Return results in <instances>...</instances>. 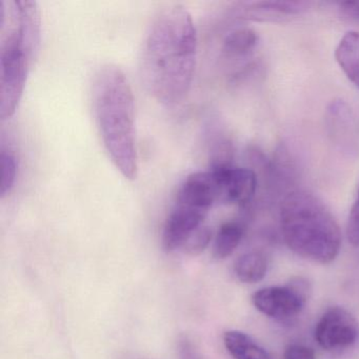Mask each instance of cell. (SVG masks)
Listing matches in <instances>:
<instances>
[{
  "label": "cell",
  "mask_w": 359,
  "mask_h": 359,
  "mask_svg": "<svg viewBox=\"0 0 359 359\" xmlns=\"http://www.w3.org/2000/svg\"><path fill=\"white\" fill-rule=\"evenodd\" d=\"M342 14L351 20H359V1H348L340 5Z\"/></svg>",
  "instance_id": "21"
},
{
  "label": "cell",
  "mask_w": 359,
  "mask_h": 359,
  "mask_svg": "<svg viewBox=\"0 0 359 359\" xmlns=\"http://www.w3.org/2000/svg\"><path fill=\"white\" fill-rule=\"evenodd\" d=\"M210 171L217 178L220 203L245 207L253 199L257 188V178L252 170L231 165Z\"/></svg>",
  "instance_id": "8"
},
{
  "label": "cell",
  "mask_w": 359,
  "mask_h": 359,
  "mask_svg": "<svg viewBox=\"0 0 359 359\" xmlns=\"http://www.w3.org/2000/svg\"><path fill=\"white\" fill-rule=\"evenodd\" d=\"M1 168H3V180H1V198H5L11 193L15 186L18 177V161L13 151L10 149L1 148Z\"/></svg>",
  "instance_id": "16"
},
{
  "label": "cell",
  "mask_w": 359,
  "mask_h": 359,
  "mask_svg": "<svg viewBox=\"0 0 359 359\" xmlns=\"http://www.w3.org/2000/svg\"><path fill=\"white\" fill-rule=\"evenodd\" d=\"M314 337L320 348L330 352L352 348L359 340L358 320L346 309L332 306L317 321Z\"/></svg>",
  "instance_id": "5"
},
{
  "label": "cell",
  "mask_w": 359,
  "mask_h": 359,
  "mask_svg": "<svg viewBox=\"0 0 359 359\" xmlns=\"http://www.w3.org/2000/svg\"><path fill=\"white\" fill-rule=\"evenodd\" d=\"M335 57L351 83L359 89V32L346 33L336 48Z\"/></svg>",
  "instance_id": "11"
},
{
  "label": "cell",
  "mask_w": 359,
  "mask_h": 359,
  "mask_svg": "<svg viewBox=\"0 0 359 359\" xmlns=\"http://www.w3.org/2000/svg\"><path fill=\"white\" fill-rule=\"evenodd\" d=\"M178 356L180 359H203L196 344L188 336H182L178 340Z\"/></svg>",
  "instance_id": "19"
},
{
  "label": "cell",
  "mask_w": 359,
  "mask_h": 359,
  "mask_svg": "<svg viewBox=\"0 0 359 359\" xmlns=\"http://www.w3.org/2000/svg\"><path fill=\"white\" fill-rule=\"evenodd\" d=\"M198 34L190 12L170 5L153 18L140 53L147 91L163 106L180 104L190 92L196 68Z\"/></svg>",
  "instance_id": "1"
},
{
  "label": "cell",
  "mask_w": 359,
  "mask_h": 359,
  "mask_svg": "<svg viewBox=\"0 0 359 359\" xmlns=\"http://www.w3.org/2000/svg\"><path fill=\"white\" fill-rule=\"evenodd\" d=\"M243 234L245 228L241 222L231 220L222 224L214 241V257L217 259H226L232 255L241 243Z\"/></svg>",
  "instance_id": "14"
},
{
  "label": "cell",
  "mask_w": 359,
  "mask_h": 359,
  "mask_svg": "<svg viewBox=\"0 0 359 359\" xmlns=\"http://www.w3.org/2000/svg\"><path fill=\"white\" fill-rule=\"evenodd\" d=\"M280 224L285 243L298 256L327 264L339 254V226L327 205L313 193H289L281 205Z\"/></svg>",
  "instance_id": "4"
},
{
  "label": "cell",
  "mask_w": 359,
  "mask_h": 359,
  "mask_svg": "<svg viewBox=\"0 0 359 359\" xmlns=\"http://www.w3.org/2000/svg\"><path fill=\"white\" fill-rule=\"evenodd\" d=\"M268 268V258L262 252H247L235 262L234 274L241 283H256L264 278Z\"/></svg>",
  "instance_id": "13"
},
{
  "label": "cell",
  "mask_w": 359,
  "mask_h": 359,
  "mask_svg": "<svg viewBox=\"0 0 359 359\" xmlns=\"http://www.w3.org/2000/svg\"><path fill=\"white\" fill-rule=\"evenodd\" d=\"M258 43V35L250 28L235 29L224 37L222 51L226 57L235 58L245 55Z\"/></svg>",
  "instance_id": "15"
},
{
  "label": "cell",
  "mask_w": 359,
  "mask_h": 359,
  "mask_svg": "<svg viewBox=\"0 0 359 359\" xmlns=\"http://www.w3.org/2000/svg\"><path fill=\"white\" fill-rule=\"evenodd\" d=\"M212 241V230L208 226H201L197 229L190 238L184 243V251L191 256L198 255L203 253Z\"/></svg>",
  "instance_id": "17"
},
{
  "label": "cell",
  "mask_w": 359,
  "mask_h": 359,
  "mask_svg": "<svg viewBox=\"0 0 359 359\" xmlns=\"http://www.w3.org/2000/svg\"><path fill=\"white\" fill-rule=\"evenodd\" d=\"M252 302L266 316L285 320L299 314L306 302L287 285L258 290L252 296Z\"/></svg>",
  "instance_id": "7"
},
{
  "label": "cell",
  "mask_w": 359,
  "mask_h": 359,
  "mask_svg": "<svg viewBox=\"0 0 359 359\" xmlns=\"http://www.w3.org/2000/svg\"><path fill=\"white\" fill-rule=\"evenodd\" d=\"M283 359H316V355L309 346L293 344L285 348Z\"/></svg>",
  "instance_id": "20"
},
{
  "label": "cell",
  "mask_w": 359,
  "mask_h": 359,
  "mask_svg": "<svg viewBox=\"0 0 359 359\" xmlns=\"http://www.w3.org/2000/svg\"><path fill=\"white\" fill-rule=\"evenodd\" d=\"M346 237L348 243L353 247H359V190L358 197L355 201L350 215H348V224H346Z\"/></svg>",
  "instance_id": "18"
},
{
  "label": "cell",
  "mask_w": 359,
  "mask_h": 359,
  "mask_svg": "<svg viewBox=\"0 0 359 359\" xmlns=\"http://www.w3.org/2000/svg\"><path fill=\"white\" fill-rule=\"evenodd\" d=\"M219 184L212 171H201L187 176L178 187L175 203L209 213L219 201Z\"/></svg>",
  "instance_id": "6"
},
{
  "label": "cell",
  "mask_w": 359,
  "mask_h": 359,
  "mask_svg": "<svg viewBox=\"0 0 359 359\" xmlns=\"http://www.w3.org/2000/svg\"><path fill=\"white\" fill-rule=\"evenodd\" d=\"M207 215L208 213L201 210L174 203L163 226L161 237L163 249L173 252L184 247L191 235L203 226Z\"/></svg>",
  "instance_id": "9"
},
{
  "label": "cell",
  "mask_w": 359,
  "mask_h": 359,
  "mask_svg": "<svg viewBox=\"0 0 359 359\" xmlns=\"http://www.w3.org/2000/svg\"><path fill=\"white\" fill-rule=\"evenodd\" d=\"M224 344L234 359H273L264 346L245 332L226 331L224 334Z\"/></svg>",
  "instance_id": "10"
},
{
  "label": "cell",
  "mask_w": 359,
  "mask_h": 359,
  "mask_svg": "<svg viewBox=\"0 0 359 359\" xmlns=\"http://www.w3.org/2000/svg\"><path fill=\"white\" fill-rule=\"evenodd\" d=\"M92 106L102 144L115 167L127 180L137 177L135 100L125 72L115 65L96 71Z\"/></svg>",
  "instance_id": "2"
},
{
  "label": "cell",
  "mask_w": 359,
  "mask_h": 359,
  "mask_svg": "<svg viewBox=\"0 0 359 359\" xmlns=\"http://www.w3.org/2000/svg\"><path fill=\"white\" fill-rule=\"evenodd\" d=\"M302 4L287 3V1H266L255 3L243 8L238 15L247 20H274L285 16L298 13Z\"/></svg>",
  "instance_id": "12"
},
{
  "label": "cell",
  "mask_w": 359,
  "mask_h": 359,
  "mask_svg": "<svg viewBox=\"0 0 359 359\" xmlns=\"http://www.w3.org/2000/svg\"><path fill=\"white\" fill-rule=\"evenodd\" d=\"M41 39V10L33 0L1 1L0 8V116L18 108Z\"/></svg>",
  "instance_id": "3"
}]
</instances>
